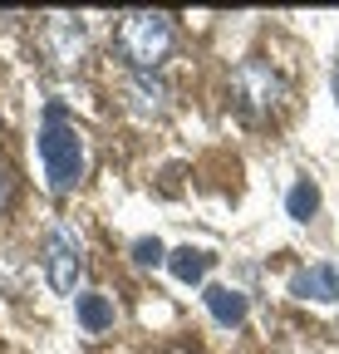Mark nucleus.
<instances>
[{
  "label": "nucleus",
  "instance_id": "nucleus-1",
  "mask_svg": "<svg viewBox=\"0 0 339 354\" xmlns=\"http://www.w3.org/2000/svg\"><path fill=\"white\" fill-rule=\"evenodd\" d=\"M39 162H45V177H50V192H74L79 172H84V138L79 128L64 123L59 109L45 113V128H39Z\"/></svg>",
  "mask_w": 339,
  "mask_h": 354
},
{
  "label": "nucleus",
  "instance_id": "nucleus-2",
  "mask_svg": "<svg viewBox=\"0 0 339 354\" xmlns=\"http://www.w3.org/2000/svg\"><path fill=\"white\" fill-rule=\"evenodd\" d=\"M118 44H123V55L133 59L138 74H153L167 59V50H173V20L157 15V10H133V15H123Z\"/></svg>",
  "mask_w": 339,
  "mask_h": 354
},
{
  "label": "nucleus",
  "instance_id": "nucleus-3",
  "mask_svg": "<svg viewBox=\"0 0 339 354\" xmlns=\"http://www.w3.org/2000/svg\"><path fill=\"white\" fill-rule=\"evenodd\" d=\"M45 271H50V286L59 295H74V286L84 276V241L69 221H55L45 236Z\"/></svg>",
  "mask_w": 339,
  "mask_h": 354
},
{
  "label": "nucleus",
  "instance_id": "nucleus-4",
  "mask_svg": "<svg viewBox=\"0 0 339 354\" xmlns=\"http://www.w3.org/2000/svg\"><path fill=\"white\" fill-rule=\"evenodd\" d=\"M231 84H236V99H241L251 113H275L280 99H285V84H280V74H275L266 59H246Z\"/></svg>",
  "mask_w": 339,
  "mask_h": 354
},
{
  "label": "nucleus",
  "instance_id": "nucleus-5",
  "mask_svg": "<svg viewBox=\"0 0 339 354\" xmlns=\"http://www.w3.org/2000/svg\"><path fill=\"white\" fill-rule=\"evenodd\" d=\"M290 295H300V300H339V266H305V271H295L290 276Z\"/></svg>",
  "mask_w": 339,
  "mask_h": 354
},
{
  "label": "nucleus",
  "instance_id": "nucleus-6",
  "mask_svg": "<svg viewBox=\"0 0 339 354\" xmlns=\"http://www.w3.org/2000/svg\"><path fill=\"white\" fill-rule=\"evenodd\" d=\"M50 50H55L59 64H74V59L84 55V25L69 20V15H55V20H50Z\"/></svg>",
  "mask_w": 339,
  "mask_h": 354
},
{
  "label": "nucleus",
  "instance_id": "nucleus-7",
  "mask_svg": "<svg viewBox=\"0 0 339 354\" xmlns=\"http://www.w3.org/2000/svg\"><path fill=\"white\" fill-rule=\"evenodd\" d=\"M211 251H202V246H177L173 256H167V271H173L182 286H197V281H206V271H211Z\"/></svg>",
  "mask_w": 339,
  "mask_h": 354
},
{
  "label": "nucleus",
  "instance_id": "nucleus-8",
  "mask_svg": "<svg viewBox=\"0 0 339 354\" xmlns=\"http://www.w3.org/2000/svg\"><path fill=\"white\" fill-rule=\"evenodd\" d=\"M206 310L217 315V325H241L246 320V295L231 290V286H206Z\"/></svg>",
  "mask_w": 339,
  "mask_h": 354
},
{
  "label": "nucleus",
  "instance_id": "nucleus-9",
  "mask_svg": "<svg viewBox=\"0 0 339 354\" xmlns=\"http://www.w3.org/2000/svg\"><path fill=\"white\" fill-rule=\"evenodd\" d=\"M74 315H79V325L89 330V335H99V330L113 325V300H108L104 290H89V295L74 300Z\"/></svg>",
  "mask_w": 339,
  "mask_h": 354
},
{
  "label": "nucleus",
  "instance_id": "nucleus-10",
  "mask_svg": "<svg viewBox=\"0 0 339 354\" xmlns=\"http://www.w3.org/2000/svg\"><path fill=\"white\" fill-rule=\"evenodd\" d=\"M285 212H290L295 221H310V216L320 212V187L310 183V177H300V183L290 187V197H285Z\"/></svg>",
  "mask_w": 339,
  "mask_h": 354
},
{
  "label": "nucleus",
  "instance_id": "nucleus-11",
  "mask_svg": "<svg viewBox=\"0 0 339 354\" xmlns=\"http://www.w3.org/2000/svg\"><path fill=\"white\" fill-rule=\"evenodd\" d=\"M133 109L138 113H157L162 109V84L153 74H133Z\"/></svg>",
  "mask_w": 339,
  "mask_h": 354
},
{
  "label": "nucleus",
  "instance_id": "nucleus-12",
  "mask_svg": "<svg viewBox=\"0 0 339 354\" xmlns=\"http://www.w3.org/2000/svg\"><path fill=\"white\" fill-rule=\"evenodd\" d=\"M133 256H138L143 266H157V261H167V251H162V241H157V236H143V241H133Z\"/></svg>",
  "mask_w": 339,
  "mask_h": 354
},
{
  "label": "nucleus",
  "instance_id": "nucleus-13",
  "mask_svg": "<svg viewBox=\"0 0 339 354\" xmlns=\"http://www.w3.org/2000/svg\"><path fill=\"white\" fill-rule=\"evenodd\" d=\"M334 99H339V59H334Z\"/></svg>",
  "mask_w": 339,
  "mask_h": 354
},
{
  "label": "nucleus",
  "instance_id": "nucleus-14",
  "mask_svg": "<svg viewBox=\"0 0 339 354\" xmlns=\"http://www.w3.org/2000/svg\"><path fill=\"white\" fill-rule=\"evenodd\" d=\"M0 197H6V172H0Z\"/></svg>",
  "mask_w": 339,
  "mask_h": 354
}]
</instances>
